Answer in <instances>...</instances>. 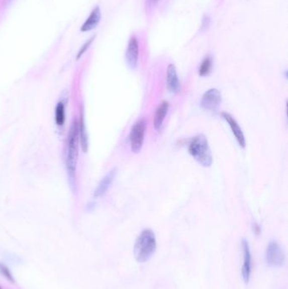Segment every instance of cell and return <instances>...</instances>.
<instances>
[{
	"mask_svg": "<svg viewBox=\"0 0 288 289\" xmlns=\"http://www.w3.org/2000/svg\"><path fill=\"white\" fill-rule=\"evenodd\" d=\"M79 131L78 121L74 120L69 128L67 138L66 152H65V165L69 183L74 186L76 181L77 163L79 157Z\"/></svg>",
	"mask_w": 288,
	"mask_h": 289,
	"instance_id": "obj_1",
	"label": "cell"
},
{
	"mask_svg": "<svg viewBox=\"0 0 288 289\" xmlns=\"http://www.w3.org/2000/svg\"><path fill=\"white\" fill-rule=\"evenodd\" d=\"M156 240L154 232L151 229H145L135 241L134 255L138 262L148 261L156 252Z\"/></svg>",
	"mask_w": 288,
	"mask_h": 289,
	"instance_id": "obj_2",
	"label": "cell"
},
{
	"mask_svg": "<svg viewBox=\"0 0 288 289\" xmlns=\"http://www.w3.org/2000/svg\"><path fill=\"white\" fill-rule=\"evenodd\" d=\"M188 152L201 166L205 167L212 166L213 162L212 151L210 148L209 142L204 135H198L191 140L188 146Z\"/></svg>",
	"mask_w": 288,
	"mask_h": 289,
	"instance_id": "obj_3",
	"label": "cell"
},
{
	"mask_svg": "<svg viewBox=\"0 0 288 289\" xmlns=\"http://www.w3.org/2000/svg\"><path fill=\"white\" fill-rule=\"evenodd\" d=\"M146 129V121L143 119L138 120L131 129L130 134V148L134 153H139L142 149Z\"/></svg>",
	"mask_w": 288,
	"mask_h": 289,
	"instance_id": "obj_4",
	"label": "cell"
},
{
	"mask_svg": "<svg viewBox=\"0 0 288 289\" xmlns=\"http://www.w3.org/2000/svg\"><path fill=\"white\" fill-rule=\"evenodd\" d=\"M265 260L270 267L278 268L285 263V254L277 242L271 241L267 247Z\"/></svg>",
	"mask_w": 288,
	"mask_h": 289,
	"instance_id": "obj_5",
	"label": "cell"
},
{
	"mask_svg": "<svg viewBox=\"0 0 288 289\" xmlns=\"http://www.w3.org/2000/svg\"><path fill=\"white\" fill-rule=\"evenodd\" d=\"M222 104V95L216 88H212L204 94L201 99V105L202 109L207 111H217Z\"/></svg>",
	"mask_w": 288,
	"mask_h": 289,
	"instance_id": "obj_6",
	"label": "cell"
},
{
	"mask_svg": "<svg viewBox=\"0 0 288 289\" xmlns=\"http://www.w3.org/2000/svg\"><path fill=\"white\" fill-rule=\"evenodd\" d=\"M139 42L135 35H132L130 37L129 43H128L127 50L125 53V59L130 69H135L138 65L139 61Z\"/></svg>",
	"mask_w": 288,
	"mask_h": 289,
	"instance_id": "obj_7",
	"label": "cell"
},
{
	"mask_svg": "<svg viewBox=\"0 0 288 289\" xmlns=\"http://www.w3.org/2000/svg\"><path fill=\"white\" fill-rule=\"evenodd\" d=\"M243 252V265L242 267V277L245 283H249L251 274V252L249 244L247 240L242 241Z\"/></svg>",
	"mask_w": 288,
	"mask_h": 289,
	"instance_id": "obj_8",
	"label": "cell"
},
{
	"mask_svg": "<svg viewBox=\"0 0 288 289\" xmlns=\"http://www.w3.org/2000/svg\"><path fill=\"white\" fill-rule=\"evenodd\" d=\"M222 119H224L227 121V123L230 126L231 130L233 131V134L235 136L238 145L242 148H245V137H244V135H243V131H242V129L239 127V125L236 121L235 119L231 114H228V113H224V112L222 113Z\"/></svg>",
	"mask_w": 288,
	"mask_h": 289,
	"instance_id": "obj_9",
	"label": "cell"
},
{
	"mask_svg": "<svg viewBox=\"0 0 288 289\" xmlns=\"http://www.w3.org/2000/svg\"><path fill=\"white\" fill-rule=\"evenodd\" d=\"M116 174L117 168H114L101 180L100 183H98V187L94 191V194H93L94 197L99 198V197H104V195L106 194L107 191L109 190L112 183L114 182Z\"/></svg>",
	"mask_w": 288,
	"mask_h": 289,
	"instance_id": "obj_10",
	"label": "cell"
},
{
	"mask_svg": "<svg viewBox=\"0 0 288 289\" xmlns=\"http://www.w3.org/2000/svg\"><path fill=\"white\" fill-rule=\"evenodd\" d=\"M167 89L172 93H176L179 90L180 83L177 77V69L174 64H170L167 69Z\"/></svg>",
	"mask_w": 288,
	"mask_h": 289,
	"instance_id": "obj_11",
	"label": "cell"
},
{
	"mask_svg": "<svg viewBox=\"0 0 288 289\" xmlns=\"http://www.w3.org/2000/svg\"><path fill=\"white\" fill-rule=\"evenodd\" d=\"M101 18H102V14L99 6H97L90 13V16L88 17L87 20L85 21V23L82 25L80 31L83 32H90L91 30L95 29L98 27V24L100 23Z\"/></svg>",
	"mask_w": 288,
	"mask_h": 289,
	"instance_id": "obj_12",
	"label": "cell"
},
{
	"mask_svg": "<svg viewBox=\"0 0 288 289\" xmlns=\"http://www.w3.org/2000/svg\"><path fill=\"white\" fill-rule=\"evenodd\" d=\"M169 109V104L166 101L161 102L156 109L155 117H154V128L155 130H159L161 129V125L163 124L164 120L166 118L167 111Z\"/></svg>",
	"mask_w": 288,
	"mask_h": 289,
	"instance_id": "obj_13",
	"label": "cell"
},
{
	"mask_svg": "<svg viewBox=\"0 0 288 289\" xmlns=\"http://www.w3.org/2000/svg\"><path fill=\"white\" fill-rule=\"evenodd\" d=\"M78 131H79V143H80L81 148L83 149L84 152H86L88 150V135L82 110L80 112L79 121L78 122Z\"/></svg>",
	"mask_w": 288,
	"mask_h": 289,
	"instance_id": "obj_14",
	"label": "cell"
},
{
	"mask_svg": "<svg viewBox=\"0 0 288 289\" xmlns=\"http://www.w3.org/2000/svg\"><path fill=\"white\" fill-rule=\"evenodd\" d=\"M66 120V111H65V104L60 101L57 104L55 109V123L57 126H64Z\"/></svg>",
	"mask_w": 288,
	"mask_h": 289,
	"instance_id": "obj_15",
	"label": "cell"
},
{
	"mask_svg": "<svg viewBox=\"0 0 288 289\" xmlns=\"http://www.w3.org/2000/svg\"><path fill=\"white\" fill-rule=\"evenodd\" d=\"M212 59L210 56H207L201 63L200 69H199V74L201 76H206L207 74H209L212 70Z\"/></svg>",
	"mask_w": 288,
	"mask_h": 289,
	"instance_id": "obj_16",
	"label": "cell"
},
{
	"mask_svg": "<svg viewBox=\"0 0 288 289\" xmlns=\"http://www.w3.org/2000/svg\"><path fill=\"white\" fill-rule=\"evenodd\" d=\"M0 275L3 276L6 280L11 281V283H14V282L16 281L13 274L11 273V270L9 269L7 265H5V264L2 262H0Z\"/></svg>",
	"mask_w": 288,
	"mask_h": 289,
	"instance_id": "obj_17",
	"label": "cell"
},
{
	"mask_svg": "<svg viewBox=\"0 0 288 289\" xmlns=\"http://www.w3.org/2000/svg\"><path fill=\"white\" fill-rule=\"evenodd\" d=\"M210 22H211V20H210V17L208 16H204L203 20H202V25H201V29H207L210 26Z\"/></svg>",
	"mask_w": 288,
	"mask_h": 289,
	"instance_id": "obj_18",
	"label": "cell"
},
{
	"mask_svg": "<svg viewBox=\"0 0 288 289\" xmlns=\"http://www.w3.org/2000/svg\"><path fill=\"white\" fill-rule=\"evenodd\" d=\"M93 39H94V37H93V38H91V39H90V40L89 41V42H87V43H85V45H84V47H83V49H81V50L79 51V55H78V58H79V57H80V56H81L82 54H83V53H85V51L86 50V49H87V48L88 47H89V46H90V43H92Z\"/></svg>",
	"mask_w": 288,
	"mask_h": 289,
	"instance_id": "obj_19",
	"label": "cell"
},
{
	"mask_svg": "<svg viewBox=\"0 0 288 289\" xmlns=\"http://www.w3.org/2000/svg\"><path fill=\"white\" fill-rule=\"evenodd\" d=\"M158 1L159 0H149L150 5H151V6H152V7L156 6V4L158 3Z\"/></svg>",
	"mask_w": 288,
	"mask_h": 289,
	"instance_id": "obj_20",
	"label": "cell"
},
{
	"mask_svg": "<svg viewBox=\"0 0 288 289\" xmlns=\"http://www.w3.org/2000/svg\"><path fill=\"white\" fill-rule=\"evenodd\" d=\"M0 289H2V288H1V287H0Z\"/></svg>",
	"mask_w": 288,
	"mask_h": 289,
	"instance_id": "obj_21",
	"label": "cell"
}]
</instances>
